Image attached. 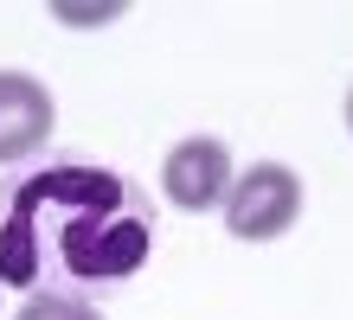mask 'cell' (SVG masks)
<instances>
[{
	"instance_id": "6da1fadb",
	"label": "cell",
	"mask_w": 353,
	"mask_h": 320,
	"mask_svg": "<svg viewBox=\"0 0 353 320\" xmlns=\"http://www.w3.org/2000/svg\"><path fill=\"white\" fill-rule=\"evenodd\" d=\"M7 211L39 224L58 218V231H46V237L0 244V282L13 288H32L52 263L77 282H122L141 269V256L154 244V224L141 211L135 186L116 173H97V167H58V173L32 180Z\"/></svg>"
},
{
	"instance_id": "7a4b0ae2",
	"label": "cell",
	"mask_w": 353,
	"mask_h": 320,
	"mask_svg": "<svg viewBox=\"0 0 353 320\" xmlns=\"http://www.w3.org/2000/svg\"><path fill=\"white\" fill-rule=\"evenodd\" d=\"M302 218V180L283 160H257L251 173H238L225 192V231L238 244H270Z\"/></svg>"
},
{
	"instance_id": "3957f363",
	"label": "cell",
	"mask_w": 353,
	"mask_h": 320,
	"mask_svg": "<svg viewBox=\"0 0 353 320\" xmlns=\"http://www.w3.org/2000/svg\"><path fill=\"white\" fill-rule=\"evenodd\" d=\"M238 167H232V147L219 135H186L168 160H161V192H168L174 211H212L225 205Z\"/></svg>"
},
{
	"instance_id": "277c9868",
	"label": "cell",
	"mask_w": 353,
	"mask_h": 320,
	"mask_svg": "<svg viewBox=\"0 0 353 320\" xmlns=\"http://www.w3.org/2000/svg\"><path fill=\"white\" fill-rule=\"evenodd\" d=\"M52 90L26 71H0V167H19L32 160L39 147L52 141Z\"/></svg>"
},
{
	"instance_id": "5b68a950",
	"label": "cell",
	"mask_w": 353,
	"mask_h": 320,
	"mask_svg": "<svg viewBox=\"0 0 353 320\" xmlns=\"http://www.w3.org/2000/svg\"><path fill=\"white\" fill-rule=\"evenodd\" d=\"M19 320H103V314L84 308L77 295H32V301L19 308Z\"/></svg>"
},
{
	"instance_id": "8992f818",
	"label": "cell",
	"mask_w": 353,
	"mask_h": 320,
	"mask_svg": "<svg viewBox=\"0 0 353 320\" xmlns=\"http://www.w3.org/2000/svg\"><path fill=\"white\" fill-rule=\"evenodd\" d=\"M347 128H353V96H347Z\"/></svg>"
}]
</instances>
